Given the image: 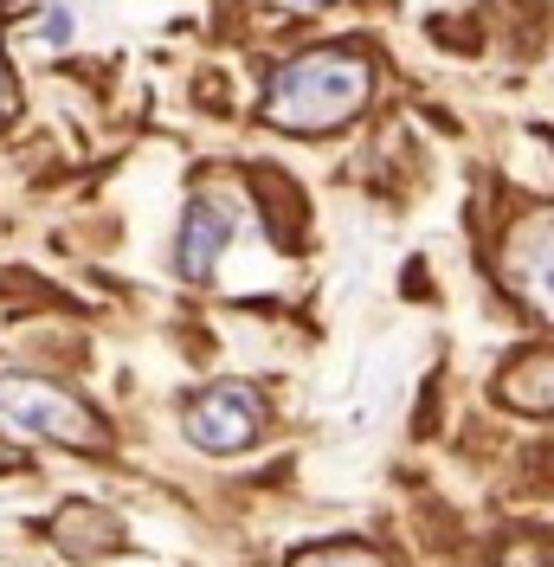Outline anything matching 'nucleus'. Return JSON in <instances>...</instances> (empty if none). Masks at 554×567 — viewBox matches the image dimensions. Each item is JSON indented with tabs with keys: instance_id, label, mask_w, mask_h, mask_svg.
<instances>
[{
	"instance_id": "obj_1",
	"label": "nucleus",
	"mask_w": 554,
	"mask_h": 567,
	"mask_svg": "<svg viewBox=\"0 0 554 567\" xmlns=\"http://www.w3.org/2000/svg\"><path fill=\"white\" fill-rule=\"evenodd\" d=\"M375 97V65L355 45H304L265 78V123L290 136H329Z\"/></svg>"
},
{
	"instance_id": "obj_2",
	"label": "nucleus",
	"mask_w": 554,
	"mask_h": 567,
	"mask_svg": "<svg viewBox=\"0 0 554 567\" xmlns=\"http://www.w3.org/2000/svg\"><path fill=\"white\" fill-rule=\"evenodd\" d=\"M0 420L13 425V432H27V439L71 445V452H104L110 445L104 420L71 388L45 381V374H0Z\"/></svg>"
},
{
	"instance_id": "obj_3",
	"label": "nucleus",
	"mask_w": 554,
	"mask_h": 567,
	"mask_svg": "<svg viewBox=\"0 0 554 567\" xmlns=\"http://www.w3.org/2000/svg\"><path fill=\"white\" fill-rule=\"evenodd\" d=\"M496 278L535 322H554V207H529L503 226Z\"/></svg>"
},
{
	"instance_id": "obj_4",
	"label": "nucleus",
	"mask_w": 554,
	"mask_h": 567,
	"mask_svg": "<svg viewBox=\"0 0 554 567\" xmlns=\"http://www.w3.org/2000/svg\"><path fill=\"white\" fill-rule=\"evenodd\" d=\"M187 439L213 452V458H226V452H245L258 432H265V400L245 388V381H213L187 400Z\"/></svg>"
},
{
	"instance_id": "obj_5",
	"label": "nucleus",
	"mask_w": 554,
	"mask_h": 567,
	"mask_svg": "<svg viewBox=\"0 0 554 567\" xmlns=\"http://www.w3.org/2000/svg\"><path fill=\"white\" fill-rule=\"evenodd\" d=\"M233 226H239V207H233L226 194H213V187L194 194L187 213H181V246H174L181 278H213V265H219V251L233 239Z\"/></svg>"
},
{
	"instance_id": "obj_6",
	"label": "nucleus",
	"mask_w": 554,
	"mask_h": 567,
	"mask_svg": "<svg viewBox=\"0 0 554 567\" xmlns=\"http://www.w3.org/2000/svg\"><path fill=\"white\" fill-rule=\"evenodd\" d=\"M496 400L516 406V413H535V420H554V349H529L516 354L503 374H496Z\"/></svg>"
},
{
	"instance_id": "obj_7",
	"label": "nucleus",
	"mask_w": 554,
	"mask_h": 567,
	"mask_svg": "<svg viewBox=\"0 0 554 567\" xmlns=\"http://www.w3.org/2000/svg\"><path fill=\"white\" fill-rule=\"evenodd\" d=\"M52 542H59L65 555H110V548L123 542V529H116V516L91 509V503H65L59 523H52Z\"/></svg>"
},
{
	"instance_id": "obj_8",
	"label": "nucleus",
	"mask_w": 554,
	"mask_h": 567,
	"mask_svg": "<svg viewBox=\"0 0 554 567\" xmlns=\"http://www.w3.org/2000/svg\"><path fill=\"white\" fill-rule=\"evenodd\" d=\"M290 567H387L368 542H316V548H304Z\"/></svg>"
},
{
	"instance_id": "obj_9",
	"label": "nucleus",
	"mask_w": 554,
	"mask_h": 567,
	"mask_svg": "<svg viewBox=\"0 0 554 567\" xmlns=\"http://www.w3.org/2000/svg\"><path fill=\"white\" fill-rule=\"evenodd\" d=\"M7 27V20H0ZM13 110H20V84H13V65H7V45H0V130L13 123Z\"/></svg>"
},
{
	"instance_id": "obj_10",
	"label": "nucleus",
	"mask_w": 554,
	"mask_h": 567,
	"mask_svg": "<svg viewBox=\"0 0 554 567\" xmlns=\"http://www.w3.org/2000/svg\"><path fill=\"white\" fill-rule=\"evenodd\" d=\"M45 39H52V45H65V39H71V20H65V13H45Z\"/></svg>"
},
{
	"instance_id": "obj_11",
	"label": "nucleus",
	"mask_w": 554,
	"mask_h": 567,
	"mask_svg": "<svg viewBox=\"0 0 554 567\" xmlns=\"http://www.w3.org/2000/svg\"><path fill=\"white\" fill-rule=\"evenodd\" d=\"M277 7H290V13H316V7H329V0H277Z\"/></svg>"
},
{
	"instance_id": "obj_12",
	"label": "nucleus",
	"mask_w": 554,
	"mask_h": 567,
	"mask_svg": "<svg viewBox=\"0 0 554 567\" xmlns=\"http://www.w3.org/2000/svg\"><path fill=\"white\" fill-rule=\"evenodd\" d=\"M13 464H20V452H13V445L0 439V471H13Z\"/></svg>"
}]
</instances>
